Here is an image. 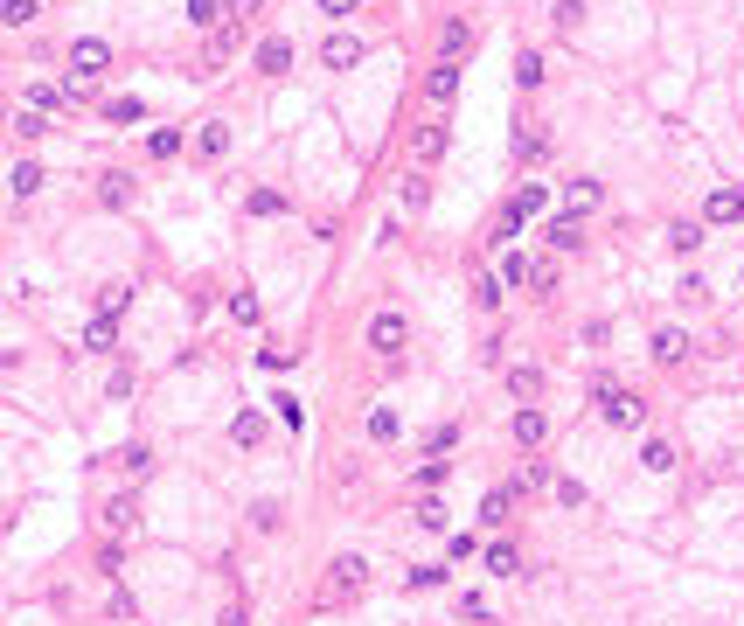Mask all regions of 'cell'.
<instances>
[{
    "label": "cell",
    "mask_w": 744,
    "mask_h": 626,
    "mask_svg": "<svg viewBox=\"0 0 744 626\" xmlns=\"http://www.w3.org/2000/svg\"><path fill=\"white\" fill-rule=\"evenodd\" d=\"M598 418H605L612 432H633V425H647V397H633V390H612V383H598Z\"/></svg>",
    "instance_id": "obj_1"
},
{
    "label": "cell",
    "mask_w": 744,
    "mask_h": 626,
    "mask_svg": "<svg viewBox=\"0 0 744 626\" xmlns=\"http://www.w3.org/2000/svg\"><path fill=\"white\" fill-rule=\"evenodd\" d=\"M362 585H369V564H362V557H334L320 599H327V606H348V599H362Z\"/></svg>",
    "instance_id": "obj_2"
},
{
    "label": "cell",
    "mask_w": 744,
    "mask_h": 626,
    "mask_svg": "<svg viewBox=\"0 0 744 626\" xmlns=\"http://www.w3.org/2000/svg\"><path fill=\"white\" fill-rule=\"evenodd\" d=\"M105 70H112V42H105V35H77V42H70V77H91V84H98Z\"/></svg>",
    "instance_id": "obj_3"
},
{
    "label": "cell",
    "mask_w": 744,
    "mask_h": 626,
    "mask_svg": "<svg viewBox=\"0 0 744 626\" xmlns=\"http://www.w3.org/2000/svg\"><path fill=\"white\" fill-rule=\"evenodd\" d=\"M404 341H411V320H404V313H369V348H376V355H390V362H397V348H404Z\"/></svg>",
    "instance_id": "obj_4"
},
{
    "label": "cell",
    "mask_w": 744,
    "mask_h": 626,
    "mask_svg": "<svg viewBox=\"0 0 744 626\" xmlns=\"http://www.w3.org/2000/svg\"><path fill=\"white\" fill-rule=\"evenodd\" d=\"M320 63H327V70H355V63H362V35H341V28H327V42H320Z\"/></svg>",
    "instance_id": "obj_5"
},
{
    "label": "cell",
    "mask_w": 744,
    "mask_h": 626,
    "mask_svg": "<svg viewBox=\"0 0 744 626\" xmlns=\"http://www.w3.org/2000/svg\"><path fill=\"white\" fill-rule=\"evenodd\" d=\"M508 439H515L522 453H536V446L550 439V418H543L536 404H522V411H515V425H508Z\"/></svg>",
    "instance_id": "obj_6"
},
{
    "label": "cell",
    "mask_w": 744,
    "mask_h": 626,
    "mask_svg": "<svg viewBox=\"0 0 744 626\" xmlns=\"http://www.w3.org/2000/svg\"><path fill=\"white\" fill-rule=\"evenodd\" d=\"M98 522H105V536L119 543V536H133V529H140V501H133V494H112Z\"/></svg>",
    "instance_id": "obj_7"
},
{
    "label": "cell",
    "mask_w": 744,
    "mask_h": 626,
    "mask_svg": "<svg viewBox=\"0 0 744 626\" xmlns=\"http://www.w3.org/2000/svg\"><path fill=\"white\" fill-rule=\"evenodd\" d=\"M703 216H710V223H738V216H744V181H724V188H710Z\"/></svg>",
    "instance_id": "obj_8"
},
{
    "label": "cell",
    "mask_w": 744,
    "mask_h": 626,
    "mask_svg": "<svg viewBox=\"0 0 744 626\" xmlns=\"http://www.w3.org/2000/svg\"><path fill=\"white\" fill-rule=\"evenodd\" d=\"M647 348H654V362H661V369L689 362V334H682V327H654V341H647Z\"/></svg>",
    "instance_id": "obj_9"
},
{
    "label": "cell",
    "mask_w": 744,
    "mask_h": 626,
    "mask_svg": "<svg viewBox=\"0 0 744 626\" xmlns=\"http://www.w3.org/2000/svg\"><path fill=\"white\" fill-rule=\"evenodd\" d=\"M466 49H473V21H459V14H452L446 28H439V63H459Z\"/></svg>",
    "instance_id": "obj_10"
},
{
    "label": "cell",
    "mask_w": 744,
    "mask_h": 626,
    "mask_svg": "<svg viewBox=\"0 0 744 626\" xmlns=\"http://www.w3.org/2000/svg\"><path fill=\"white\" fill-rule=\"evenodd\" d=\"M98 202H105V209H126V202H133V174H126V167H105V174H98Z\"/></svg>",
    "instance_id": "obj_11"
},
{
    "label": "cell",
    "mask_w": 744,
    "mask_h": 626,
    "mask_svg": "<svg viewBox=\"0 0 744 626\" xmlns=\"http://www.w3.org/2000/svg\"><path fill=\"white\" fill-rule=\"evenodd\" d=\"M564 202H571V216H592L598 202H605V188H598L592 174H578V181H564Z\"/></svg>",
    "instance_id": "obj_12"
},
{
    "label": "cell",
    "mask_w": 744,
    "mask_h": 626,
    "mask_svg": "<svg viewBox=\"0 0 744 626\" xmlns=\"http://www.w3.org/2000/svg\"><path fill=\"white\" fill-rule=\"evenodd\" d=\"M258 70H265V77H286V70H293V42H286V35L258 42Z\"/></svg>",
    "instance_id": "obj_13"
},
{
    "label": "cell",
    "mask_w": 744,
    "mask_h": 626,
    "mask_svg": "<svg viewBox=\"0 0 744 626\" xmlns=\"http://www.w3.org/2000/svg\"><path fill=\"white\" fill-rule=\"evenodd\" d=\"M515 501H522V487H487V494H480V522L501 529V515H515Z\"/></svg>",
    "instance_id": "obj_14"
},
{
    "label": "cell",
    "mask_w": 744,
    "mask_h": 626,
    "mask_svg": "<svg viewBox=\"0 0 744 626\" xmlns=\"http://www.w3.org/2000/svg\"><path fill=\"white\" fill-rule=\"evenodd\" d=\"M439 154H446V126H418V133H411V160L432 167Z\"/></svg>",
    "instance_id": "obj_15"
},
{
    "label": "cell",
    "mask_w": 744,
    "mask_h": 626,
    "mask_svg": "<svg viewBox=\"0 0 744 626\" xmlns=\"http://www.w3.org/2000/svg\"><path fill=\"white\" fill-rule=\"evenodd\" d=\"M230 439H237L244 453H251V446H265V411H237V418H230Z\"/></svg>",
    "instance_id": "obj_16"
},
{
    "label": "cell",
    "mask_w": 744,
    "mask_h": 626,
    "mask_svg": "<svg viewBox=\"0 0 744 626\" xmlns=\"http://www.w3.org/2000/svg\"><path fill=\"white\" fill-rule=\"evenodd\" d=\"M195 154H202V160H223V154H230V126H223V119H209V126L195 133Z\"/></svg>",
    "instance_id": "obj_17"
},
{
    "label": "cell",
    "mask_w": 744,
    "mask_h": 626,
    "mask_svg": "<svg viewBox=\"0 0 744 626\" xmlns=\"http://www.w3.org/2000/svg\"><path fill=\"white\" fill-rule=\"evenodd\" d=\"M126 307H133V286H126V279H105V286H98V313H105V320H119Z\"/></svg>",
    "instance_id": "obj_18"
},
{
    "label": "cell",
    "mask_w": 744,
    "mask_h": 626,
    "mask_svg": "<svg viewBox=\"0 0 744 626\" xmlns=\"http://www.w3.org/2000/svg\"><path fill=\"white\" fill-rule=\"evenodd\" d=\"M675 460H682L675 439H647V446H640V467H647V473H675Z\"/></svg>",
    "instance_id": "obj_19"
},
{
    "label": "cell",
    "mask_w": 744,
    "mask_h": 626,
    "mask_svg": "<svg viewBox=\"0 0 744 626\" xmlns=\"http://www.w3.org/2000/svg\"><path fill=\"white\" fill-rule=\"evenodd\" d=\"M585 244V223L578 216H550V251H578Z\"/></svg>",
    "instance_id": "obj_20"
},
{
    "label": "cell",
    "mask_w": 744,
    "mask_h": 626,
    "mask_svg": "<svg viewBox=\"0 0 744 626\" xmlns=\"http://www.w3.org/2000/svg\"><path fill=\"white\" fill-rule=\"evenodd\" d=\"M84 348H91V355H112V348H119V320H105V313H98V320L84 327Z\"/></svg>",
    "instance_id": "obj_21"
},
{
    "label": "cell",
    "mask_w": 744,
    "mask_h": 626,
    "mask_svg": "<svg viewBox=\"0 0 744 626\" xmlns=\"http://www.w3.org/2000/svg\"><path fill=\"white\" fill-rule=\"evenodd\" d=\"M508 397L515 404H536L543 397V369H508Z\"/></svg>",
    "instance_id": "obj_22"
},
{
    "label": "cell",
    "mask_w": 744,
    "mask_h": 626,
    "mask_svg": "<svg viewBox=\"0 0 744 626\" xmlns=\"http://www.w3.org/2000/svg\"><path fill=\"white\" fill-rule=\"evenodd\" d=\"M28 105H35V112H49V105H70V84H49V77H35V84H28Z\"/></svg>",
    "instance_id": "obj_23"
},
{
    "label": "cell",
    "mask_w": 744,
    "mask_h": 626,
    "mask_svg": "<svg viewBox=\"0 0 744 626\" xmlns=\"http://www.w3.org/2000/svg\"><path fill=\"white\" fill-rule=\"evenodd\" d=\"M244 209H251V216H286V195H279V188H265V181H258V188H251V195H244Z\"/></svg>",
    "instance_id": "obj_24"
},
{
    "label": "cell",
    "mask_w": 744,
    "mask_h": 626,
    "mask_svg": "<svg viewBox=\"0 0 744 626\" xmlns=\"http://www.w3.org/2000/svg\"><path fill=\"white\" fill-rule=\"evenodd\" d=\"M42 133H49V112L21 105V112H14V140H42Z\"/></svg>",
    "instance_id": "obj_25"
},
{
    "label": "cell",
    "mask_w": 744,
    "mask_h": 626,
    "mask_svg": "<svg viewBox=\"0 0 744 626\" xmlns=\"http://www.w3.org/2000/svg\"><path fill=\"white\" fill-rule=\"evenodd\" d=\"M668 251H703V223H668Z\"/></svg>",
    "instance_id": "obj_26"
},
{
    "label": "cell",
    "mask_w": 744,
    "mask_h": 626,
    "mask_svg": "<svg viewBox=\"0 0 744 626\" xmlns=\"http://www.w3.org/2000/svg\"><path fill=\"white\" fill-rule=\"evenodd\" d=\"M487 571H494V578H515V571H522L515 543H487Z\"/></svg>",
    "instance_id": "obj_27"
},
{
    "label": "cell",
    "mask_w": 744,
    "mask_h": 626,
    "mask_svg": "<svg viewBox=\"0 0 744 626\" xmlns=\"http://www.w3.org/2000/svg\"><path fill=\"white\" fill-rule=\"evenodd\" d=\"M230 320H237V327H258V293H251V286L230 293Z\"/></svg>",
    "instance_id": "obj_28"
},
{
    "label": "cell",
    "mask_w": 744,
    "mask_h": 626,
    "mask_svg": "<svg viewBox=\"0 0 744 626\" xmlns=\"http://www.w3.org/2000/svg\"><path fill=\"white\" fill-rule=\"evenodd\" d=\"M452 91H459V70H452V63H439V70L425 77V98H439V105H446Z\"/></svg>",
    "instance_id": "obj_29"
},
{
    "label": "cell",
    "mask_w": 744,
    "mask_h": 626,
    "mask_svg": "<svg viewBox=\"0 0 744 626\" xmlns=\"http://www.w3.org/2000/svg\"><path fill=\"white\" fill-rule=\"evenodd\" d=\"M515 84H522V91H536V84H543V56H536V49H522V56H515Z\"/></svg>",
    "instance_id": "obj_30"
},
{
    "label": "cell",
    "mask_w": 744,
    "mask_h": 626,
    "mask_svg": "<svg viewBox=\"0 0 744 626\" xmlns=\"http://www.w3.org/2000/svg\"><path fill=\"white\" fill-rule=\"evenodd\" d=\"M7 188H14V195H35V188H42V167H35V160H14Z\"/></svg>",
    "instance_id": "obj_31"
},
{
    "label": "cell",
    "mask_w": 744,
    "mask_h": 626,
    "mask_svg": "<svg viewBox=\"0 0 744 626\" xmlns=\"http://www.w3.org/2000/svg\"><path fill=\"white\" fill-rule=\"evenodd\" d=\"M147 154H153V160H174V154H181V133H174V126L147 133Z\"/></svg>",
    "instance_id": "obj_32"
},
{
    "label": "cell",
    "mask_w": 744,
    "mask_h": 626,
    "mask_svg": "<svg viewBox=\"0 0 744 626\" xmlns=\"http://www.w3.org/2000/svg\"><path fill=\"white\" fill-rule=\"evenodd\" d=\"M147 467H153V453L140 446V439H133V446H119V473H133V480H140Z\"/></svg>",
    "instance_id": "obj_33"
},
{
    "label": "cell",
    "mask_w": 744,
    "mask_h": 626,
    "mask_svg": "<svg viewBox=\"0 0 744 626\" xmlns=\"http://www.w3.org/2000/svg\"><path fill=\"white\" fill-rule=\"evenodd\" d=\"M397 432H404V425H397V411H369V439H376V446H390Z\"/></svg>",
    "instance_id": "obj_34"
},
{
    "label": "cell",
    "mask_w": 744,
    "mask_h": 626,
    "mask_svg": "<svg viewBox=\"0 0 744 626\" xmlns=\"http://www.w3.org/2000/svg\"><path fill=\"white\" fill-rule=\"evenodd\" d=\"M411 522H418V529H446V501H432V494H425V501L411 508Z\"/></svg>",
    "instance_id": "obj_35"
},
{
    "label": "cell",
    "mask_w": 744,
    "mask_h": 626,
    "mask_svg": "<svg viewBox=\"0 0 744 626\" xmlns=\"http://www.w3.org/2000/svg\"><path fill=\"white\" fill-rule=\"evenodd\" d=\"M265 14V0H223V21L230 28H244V21H258Z\"/></svg>",
    "instance_id": "obj_36"
},
{
    "label": "cell",
    "mask_w": 744,
    "mask_h": 626,
    "mask_svg": "<svg viewBox=\"0 0 744 626\" xmlns=\"http://www.w3.org/2000/svg\"><path fill=\"white\" fill-rule=\"evenodd\" d=\"M188 21L195 28H223V0H188Z\"/></svg>",
    "instance_id": "obj_37"
},
{
    "label": "cell",
    "mask_w": 744,
    "mask_h": 626,
    "mask_svg": "<svg viewBox=\"0 0 744 626\" xmlns=\"http://www.w3.org/2000/svg\"><path fill=\"white\" fill-rule=\"evenodd\" d=\"M432 202V181L425 174H404V209H425Z\"/></svg>",
    "instance_id": "obj_38"
},
{
    "label": "cell",
    "mask_w": 744,
    "mask_h": 626,
    "mask_svg": "<svg viewBox=\"0 0 744 626\" xmlns=\"http://www.w3.org/2000/svg\"><path fill=\"white\" fill-rule=\"evenodd\" d=\"M529 279H536L529 258H501V286H529Z\"/></svg>",
    "instance_id": "obj_39"
},
{
    "label": "cell",
    "mask_w": 744,
    "mask_h": 626,
    "mask_svg": "<svg viewBox=\"0 0 744 626\" xmlns=\"http://www.w3.org/2000/svg\"><path fill=\"white\" fill-rule=\"evenodd\" d=\"M279 522H286L279 501H251V529H279Z\"/></svg>",
    "instance_id": "obj_40"
},
{
    "label": "cell",
    "mask_w": 744,
    "mask_h": 626,
    "mask_svg": "<svg viewBox=\"0 0 744 626\" xmlns=\"http://www.w3.org/2000/svg\"><path fill=\"white\" fill-rule=\"evenodd\" d=\"M0 21H7V28H28V21H35V0H0Z\"/></svg>",
    "instance_id": "obj_41"
},
{
    "label": "cell",
    "mask_w": 744,
    "mask_h": 626,
    "mask_svg": "<svg viewBox=\"0 0 744 626\" xmlns=\"http://www.w3.org/2000/svg\"><path fill=\"white\" fill-rule=\"evenodd\" d=\"M452 439H459V425H439V432L425 439V460H446V453H452Z\"/></svg>",
    "instance_id": "obj_42"
},
{
    "label": "cell",
    "mask_w": 744,
    "mask_h": 626,
    "mask_svg": "<svg viewBox=\"0 0 744 626\" xmlns=\"http://www.w3.org/2000/svg\"><path fill=\"white\" fill-rule=\"evenodd\" d=\"M140 112H147V105H140V98H112V105H105V119H119V126H133V119H140Z\"/></svg>",
    "instance_id": "obj_43"
},
{
    "label": "cell",
    "mask_w": 744,
    "mask_h": 626,
    "mask_svg": "<svg viewBox=\"0 0 744 626\" xmlns=\"http://www.w3.org/2000/svg\"><path fill=\"white\" fill-rule=\"evenodd\" d=\"M515 230H522V209H515V202H508V209H501V216H494V244H508V237H515Z\"/></svg>",
    "instance_id": "obj_44"
},
{
    "label": "cell",
    "mask_w": 744,
    "mask_h": 626,
    "mask_svg": "<svg viewBox=\"0 0 744 626\" xmlns=\"http://www.w3.org/2000/svg\"><path fill=\"white\" fill-rule=\"evenodd\" d=\"M105 606H112V620H133V592L112 578V592H105Z\"/></svg>",
    "instance_id": "obj_45"
},
{
    "label": "cell",
    "mask_w": 744,
    "mask_h": 626,
    "mask_svg": "<svg viewBox=\"0 0 744 626\" xmlns=\"http://www.w3.org/2000/svg\"><path fill=\"white\" fill-rule=\"evenodd\" d=\"M550 21H557V28H585V0H557Z\"/></svg>",
    "instance_id": "obj_46"
},
{
    "label": "cell",
    "mask_w": 744,
    "mask_h": 626,
    "mask_svg": "<svg viewBox=\"0 0 744 626\" xmlns=\"http://www.w3.org/2000/svg\"><path fill=\"white\" fill-rule=\"evenodd\" d=\"M299 348H258V369H293Z\"/></svg>",
    "instance_id": "obj_47"
},
{
    "label": "cell",
    "mask_w": 744,
    "mask_h": 626,
    "mask_svg": "<svg viewBox=\"0 0 744 626\" xmlns=\"http://www.w3.org/2000/svg\"><path fill=\"white\" fill-rule=\"evenodd\" d=\"M418 487H425V494L446 487V460H425V467H418Z\"/></svg>",
    "instance_id": "obj_48"
},
{
    "label": "cell",
    "mask_w": 744,
    "mask_h": 626,
    "mask_svg": "<svg viewBox=\"0 0 744 626\" xmlns=\"http://www.w3.org/2000/svg\"><path fill=\"white\" fill-rule=\"evenodd\" d=\"M529 286H536V300H550V293H557V265H536V279H529Z\"/></svg>",
    "instance_id": "obj_49"
},
{
    "label": "cell",
    "mask_w": 744,
    "mask_h": 626,
    "mask_svg": "<svg viewBox=\"0 0 744 626\" xmlns=\"http://www.w3.org/2000/svg\"><path fill=\"white\" fill-rule=\"evenodd\" d=\"M515 154H522V160H543V133H515Z\"/></svg>",
    "instance_id": "obj_50"
},
{
    "label": "cell",
    "mask_w": 744,
    "mask_h": 626,
    "mask_svg": "<svg viewBox=\"0 0 744 626\" xmlns=\"http://www.w3.org/2000/svg\"><path fill=\"white\" fill-rule=\"evenodd\" d=\"M216 626H244V606L230 599V606H223V620H216Z\"/></svg>",
    "instance_id": "obj_51"
},
{
    "label": "cell",
    "mask_w": 744,
    "mask_h": 626,
    "mask_svg": "<svg viewBox=\"0 0 744 626\" xmlns=\"http://www.w3.org/2000/svg\"><path fill=\"white\" fill-rule=\"evenodd\" d=\"M320 7H327V14H348V7H362V0H320Z\"/></svg>",
    "instance_id": "obj_52"
}]
</instances>
